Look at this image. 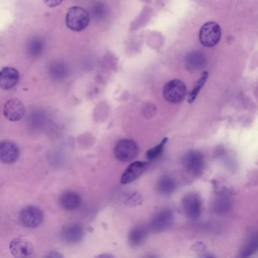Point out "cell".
Instances as JSON below:
<instances>
[{"label":"cell","instance_id":"cell-13","mask_svg":"<svg viewBox=\"0 0 258 258\" xmlns=\"http://www.w3.org/2000/svg\"><path fill=\"white\" fill-rule=\"evenodd\" d=\"M19 157V149L13 142L4 141L0 146V159L4 164H13Z\"/></svg>","mask_w":258,"mask_h":258},{"label":"cell","instance_id":"cell-16","mask_svg":"<svg viewBox=\"0 0 258 258\" xmlns=\"http://www.w3.org/2000/svg\"><path fill=\"white\" fill-rule=\"evenodd\" d=\"M147 229L143 226L134 228L128 235V243L132 247H139L143 245L147 238Z\"/></svg>","mask_w":258,"mask_h":258},{"label":"cell","instance_id":"cell-4","mask_svg":"<svg viewBox=\"0 0 258 258\" xmlns=\"http://www.w3.org/2000/svg\"><path fill=\"white\" fill-rule=\"evenodd\" d=\"M164 97L170 103L182 102L186 95V87L179 80H173L167 83L163 90Z\"/></svg>","mask_w":258,"mask_h":258},{"label":"cell","instance_id":"cell-15","mask_svg":"<svg viewBox=\"0 0 258 258\" xmlns=\"http://www.w3.org/2000/svg\"><path fill=\"white\" fill-rule=\"evenodd\" d=\"M59 204L66 211H74L79 208L81 204V198L78 193L67 191L62 193L59 197Z\"/></svg>","mask_w":258,"mask_h":258},{"label":"cell","instance_id":"cell-1","mask_svg":"<svg viewBox=\"0 0 258 258\" xmlns=\"http://www.w3.org/2000/svg\"><path fill=\"white\" fill-rule=\"evenodd\" d=\"M90 14L82 7H74L66 14V25L74 31H82L90 23Z\"/></svg>","mask_w":258,"mask_h":258},{"label":"cell","instance_id":"cell-11","mask_svg":"<svg viewBox=\"0 0 258 258\" xmlns=\"http://www.w3.org/2000/svg\"><path fill=\"white\" fill-rule=\"evenodd\" d=\"M183 209L185 214L191 219H196L202 213V202L196 194H188L184 198Z\"/></svg>","mask_w":258,"mask_h":258},{"label":"cell","instance_id":"cell-10","mask_svg":"<svg viewBox=\"0 0 258 258\" xmlns=\"http://www.w3.org/2000/svg\"><path fill=\"white\" fill-rule=\"evenodd\" d=\"M204 164V156L199 152L191 151L185 155L184 165L185 169L191 174L197 175L202 173Z\"/></svg>","mask_w":258,"mask_h":258},{"label":"cell","instance_id":"cell-6","mask_svg":"<svg viewBox=\"0 0 258 258\" xmlns=\"http://www.w3.org/2000/svg\"><path fill=\"white\" fill-rule=\"evenodd\" d=\"M10 250L15 257H28L34 253V246L27 238L18 237L12 240Z\"/></svg>","mask_w":258,"mask_h":258},{"label":"cell","instance_id":"cell-21","mask_svg":"<svg viewBox=\"0 0 258 258\" xmlns=\"http://www.w3.org/2000/svg\"><path fill=\"white\" fill-rule=\"evenodd\" d=\"M167 142V138L164 139V140L161 141V143L158 144V146L149 149V150L146 152V158H147V159L149 160V161H153V160L156 159V158L162 153L164 146H165Z\"/></svg>","mask_w":258,"mask_h":258},{"label":"cell","instance_id":"cell-7","mask_svg":"<svg viewBox=\"0 0 258 258\" xmlns=\"http://www.w3.org/2000/svg\"><path fill=\"white\" fill-rule=\"evenodd\" d=\"M61 236L63 241L67 244H78L84 238V227L78 223H69L63 227L61 232Z\"/></svg>","mask_w":258,"mask_h":258},{"label":"cell","instance_id":"cell-14","mask_svg":"<svg viewBox=\"0 0 258 258\" xmlns=\"http://www.w3.org/2000/svg\"><path fill=\"white\" fill-rule=\"evenodd\" d=\"M173 220V214L170 211L165 210L158 213L151 222L150 229L152 232H159L168 228Z\"/></svg>","mask_w":258,"mask_h":258},{"label":"cell","instance_id":"cell-20","mask_svg":"<svg viewBox=\"0 0 258 258\" xmlns=\"http://www.w3.org/2000/svg\"><path fill=\"white\" fill-rule=\"evenodd\" d=\"M208 72H205V73H203V75H202L200 79L199 80L197 84H196V87H194L192 91L190 93L189 96H188V102H189V103H191V102H194L195 99H196L198 95H199V92L201 91L202 87H204L205 83H206L207 80H208Z\"/></svg>","mask_w":258,"mask_h":258},{"label":"cell","instance_id":"cell-5","mask_svg":"<svg viewBox=\"0 0 258 258\" xmlns=\"http://www.w3.org/2000/svg\"><path fill=\"white\" fill-rule=\"evenodd\" d=\"M20 220L26 227L36 228L43 223V213L37 207H26L21 211Z\"/></svg>","mask_w":258,"mask_h":258},{"label":"cell","instance_id":"cell-19","mask_svg":"<svg viewBox=\"0 0 258 258\" xmlns=\"http://www.w3.org/2000/svg\"><path fill=\"white\" fill-rule=\"evenodd\" d=\"M68 69L62 63H54L50 68V75L54 79L61 80L68 75Z\"/></svg>","mask_w":258,"mask_h":258},{"label":"cell","instance_id":"cell-25","mask_svg":"<svg viewBox=\"0 0 258 258\" xmlns=\"http://www.w3.org/2000/svg\"><path fill=\"white\" fill-rule=\"evenodd\" d=\"M48 257H62V255L58 253V252H51L47 255Z\"/></svg>","mask_w":258,"mask_h":258},{"label":"cell","instance_id":"cell-26","mask_svg":"<svg viewBox=\"0 0 258 258\" xmlns=\"http://www.w3.org/2000/svg\"><path fill=\"white\" fill-rule=\"evenodd\" d=\"M99 257H113V256L110 254H102L99 256Z\"/></svg>","mask_w":258,"mask_h":258},{"label":"cell","instance_id":"cell-22","mask_svg":"<svg viewBox=\"0 0 258 258\" xmlns=\"http://www.w3.org/2000/svg\"><path fill=\"white\" fill-rule=\"evenodd\" d=\"M108 13L106 7L101 3H97L93 6L91 9V14L96 19H102L105 17Z\"/></svg>","mask_w":258,"mask_h":258},{"label":"cell","instance_id":"cell-2","mask_svg":"<svg viewBox=\"0 0 258 258\" xmlns=\"http://www.w3.org/2000/svg\"><path fill=\"white\" fill-rule=\"evenodd\" d=\"M221 38V29L218 24L215 22H208L201 28L199 32V40L205 47H213L216 46Z\"/></svg>","mask_w":258,"mask_h":258},{"label":"cell","instance_id":"cell-24","mask_svg":"<svg viewBox=\"0 0 258 258\" xmlns=\"http://www.w3.org/2000/svg\"><path fill=\"white\" fill-rule=\"evenodd\" d=\"M63 0H43V2L49 7H56L61 4Z\"/></svg>","mask_w":258,"mask_h":258},{"label":"cell","instance_id":"cell-3","mask_svg":"<svg viewBox=\"0 0 258 258\" xmlns=\"http://www.w3.org/2000/svg\"><path fill=\"white\" fill-rule=\"evenodd\" d=\"M139 149L137 143L131 140H120L114 146V154L116 158L122 162L132 161L138 154Z\"/></svg>","mask_w":258,"mask_h":258},{"label":"cell","instance_id":"cell-9","mask_svg":"<svg viewBox=\"0 0 258 258\" xmlns=\"http://www.w3.org/2000/svg\"><path fill=\"white\" fill-rule=\"evenodd\" d=\"M149 167V163L146 161H136L130 164L120 178V183L129 184L138 179Z\"/></svg>","mask_w":258,"mask_h":258},{"label":"cell","instance_id":"cell-23","mask_svg":"<svg viewBox=\"0 0 258 258\" xmlns=\"http://www.w3.org/2000/svg\"><path fill=\"white\" fill-rule=\"evenodd\" d=\"M258 247V238H255V239L252 240L250 243H249L248 246L246 247V250H244V255L245 256L246 253L248 252L249 254L252 252L254 251Z\"/></svg>","mask_w":258,"mask_h":258},{"label":"cell","instance_id":"cell-8","mask_svg":"<svg viewBox=\"0 0 258 258\" xmlns=\"http://www.w3.org/2000/svg\"><path fill=\"white\" fill-rule=\"evenodd\" d=\"M25 114V105L19 99H10L4 105V117L10 121H19Z\"/></svg>","mask_w":258,"mask_h":258},{"label":"cell","instance_id":"cell-12","mask_svg":"<svg viewBox=\"0 0 258 258\" xmlns=\"http://www.w3.org/2000/svg\"><path fill=\"white\" fill-rule=\"evenodd\" d=\"M20 74L14 68H4L0 74V87L4 90L13 88L19 83Z\"/></svg>","mask_w":258,"mask_h":258},{"label":"cell","instance_id":"cell-18","mask_svg":"<svg viewBox=\"0 0 258 258\" xmlns=\"http://www.w3.org/2000/svg\"><path fill=\"white\" fill-rule=\"evenodd\" d=\"M43 48H44V43L43 40L39 38H34L30 40L29 43H28L27 50L31 56H37L43 52Z\"/></svg>","mask_w":258,"mask_h":258},{"label":"cell","instance_id":"cell-17","mask_svg":"<svg viewBox=\"0 0 258 258\" xmlns=\"http://www.w3.org/2000/svg\"><path fill=\"white\" fill-rule=\"evenodd\" d=\"M176 187V183L173 178L170 176H163L158 180L157 183V190L161 194L167 196L174 191Z\"/></svg>","mask_w":258,"mask_h":258}]
</instances>
